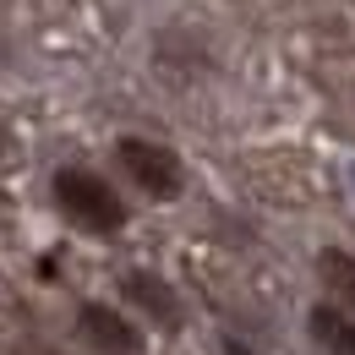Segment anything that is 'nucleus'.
I'll use <instances>...</instances> for the list:
<instances>
[{"label":"nucleus","instance_id":"f257e3e1","mask_svg":"<svg viewBox=\"0 0 355 355\" xmlns=\"http://www.w3.org/2000/svg\"><path fill=\"white\" fill-rule=\"evenodd\" d=\"M49 202H55V214L71 224V230L98 235V241L121 235L126 219H132V214H126V197L98 175V170H88V164H60V170L49 175Z\"/></svg>","mask_w":355,"mask_h":355},{"label":"nucleus","instance_id":"6e6552de","mask_svg":"<svg viewBox=\"0 0 355 355\" xmlns=\"http://www.w3.org/2000/svg\"><path fill=\"white\" fill-rule=\"evenodd\" d=\"M6 148H11V132H6V121H0V159H6Z\"/></svg>","mask_w":355,"mask_h":355},{"label":"nucleus","instance_id":"39448f33","mask_svg":"<svg viewBox=\"0 0 355 355\" xmlns=\"http://www.w3.org/2000/svg\"><path fill=\"white\" fill-rule=\"evenodd\" d=\"M306 334L322 355H355V311L334 306V301H317L306 311Z\"/></svg>","mask_w":355,"mask_h":355},{"label":"nucleus","instance_id":"20e7f679","mask_svg":"<svg viewBox=\"0 0 355 355\" xmlns=\"http://www.w3.org/2000/svg\"><path fill=\"white\" fill-rule=\"evenodd\" d=\"M121 295L132 301L148 322H159V328H180V295H175V284L170 279H159V273H148V268H132L126 279H121Z\"/></svg>","mask_w":355,"mask_h":355},{"label":"nucleus","instance_id":"423d86ee","mask_svg":"<svg viewBox=\"0 0 355 355\" xmlns=\"http://www.w3.org/2000/svg\"><path fill=\"white\" fill-rule=\"evenodd\" d=\"M317 279H322V290H328L334 306L355 311V257H350V252L322 246V252H317Z\"/></svg>","mask_w":355,"mask_h":355},{"label":"nucleus","instance_id":"7ed1b4c3","mask_svg":"<svg viewBox=\"0 0 355 355\" xmlns=\"http://www.w3.org/2000/svg\"><path fill=\"white\" fill-rule=\"evenodd\" d=\"M77 334L93 355H142V328L110 301H83L77 306Z\"/></svg>","mask_w":355,"mask_h":355},{"label":"nucleus","instance_id":"f03ea898","mask_svg":"<svg viewBox=\"0 0 355 355\" xmlns=\"http://www.w3.org/2000/svg\"><path fill=\"white\" fill-rule=\"evenodd\" d=\"M115 164H121V175L132 180L142 197H153V202H175L180 191H186V164H180V153L170 142H153V137H115Z\"/></svg>","mask_w":355,"mask_h":355},{"label":"nucleus","instance_id":"0eeeda50","mask_svg":"<svg viewBox=\"0 0 355 355\" xmlns=\"http://www.w3.org/2000/svg\"><path fill=\"white\" fill-rule=\"evenodd\" d=\"M224 355H257L252 350V345H246V339H235V334H224V345H219Z\"/></svg>","mask_w":355,"mask_h":355}]
</instances>
